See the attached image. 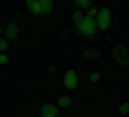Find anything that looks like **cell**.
Segmentation results:
<instances>
[{
    "instance_id": "277c9868",
    "label": "cell",
    "mask_w": 129,
    "mask_h": 117,
    "mask_svg": "<svg viewBox=\"0 0 129 117\" xmlns=\"http://www.w3.org/2000/svg\"><path fill=\"white\" fill-rule=\"evenodd\" d=\"M78 77L76 72L73 70H70L64 77V85L69 89H73L77 85Z\"/></svg>"
},
{
    "instance_id": "4fadbf2b",
    "label": "cell",
    "mask_w": 129,
    "mask_h": 117,
    "mask_svg": "<svg viewBox=\"0 0 129 117\" xmlns=\"http://www.w3.org/2000/svg\"><path fill=\"white\" fill-rule=\"evenodd\" d=\"M73 20L75 21V22H79L82 18H83V15H82V14L80 12V11H76L75 13H74V14H73Z\"/></svg>"
},
{
    "instance_id": "30bf717a",
    "label": "cell",
    "mask_w": 129,
    "mask_h": 117,
    "mask_svg": "<svg viewBox=\"0 0 129 117\" xmlns=\"http://www.w3.org/2000/svg\"><path fill=\"white\" fill-rule=\"evenodd\" d=\"M75 5L80 8H88L91 5V0H75Z\"/></svg>"
},
{
    "instance_id": "5bb4252c",
    "label": "cell",
    "mask_w": 129,
    "mask_h": 117,
    "mask_svg": "<svg viewBox=\"0 0 129 117\" xmlns=\"http://www.w3.org/2000/svg\"><path fill=\"white\" fill-rule=\"evenodd\" d=\"M100 79V73L98 72H94L90 75V79L92 82H96Z\"/></svg>"
},
{
    "instance_id": "9c48e42d",
    "label": "cell",
    "mask_w": 129,
    "mask_h": 117,
    "mask_svg": "<svg viewBox=\"0 0 129 117\" xmlns=\"http://www.w3.org/2000/svg\"><path fill=\"white\" fill-rule=\"evenodd\" d=\"M42 113L43 116H55L57 113V110L54 106L45 105L42 109Z\"/></svg>"
},
{
    "instance_id": "8992f818",
    "label": "cell",
    "mask_w": 129,
    "mask_h": 117,
    "mask_svg": "<svg viewBox=\"0 0 129 117\" xmlns=\"http://www.w3.org/2000/svg\"><path fill=\"white\" fill-rule=\"evenodd\" d=\"M5 35L9 39H15L18 36L17 27L13 23H8L5 26Z\"/></svg>"
},
{
    "instance_id": "6da1fadb",
    "label": "cell",
    "mask_w": 129,
    "mask_h": 117,
    "mask_svg": "<svg viewBox=\"0 0 129 117\" xmlns=\"http://www.w3.org/2000/svg\"><path fill=\"white\" fill-rule=\"evenodd\" d=\"M94 14H88L78 22L80 32L87 36H91L96 33L97 22L94 20Z\"/></svg>"
},
{
    "instance_id": "3957f363",
    "label": "cell",
    "mask_w": 129,
    "mask_h": 117,
    "mask_svg": "<svg viewBox=\"0 0 129 117\" xmlns=\"http://www.w3.org/2000/svg\"><path fill=\"white\" fill-rule=\"evenodd\" d=\"M112 16L110 10L107 8H102L97 15V26L100 30H105L111 23Z\"/></svg>"
},
{
    "instance_id": "7c38bea8",
    "label": "cell",
    "mask_w": 129,
    "mask_h": 117,
    "mask_svg": "<svg viewBox=\"0 0 129 117\" xmlns=\"http://www.w3.org/2000/svg\"><path fill=\"white\" fill-rule=\"evenodd\" d=\"M119 113L123 114V115H126L129 113V102L125 103L123 104H122L119 107Z\"/></svg>"
},
{
    "instance_id": "8fae6325",
    "label": "cell",
    "mask_w": 129,
    "mask_h": 117,
    "mask_svg": "<svg viewBox=\"0 0 129 117\" xmlns=\"http://www.w3.org/2000/svg\"><path fill=\"white\" fill-rule=\"evenodd\" d=\"M58 104L63 107H67L71 104V99L67 96H63L58 100Z\"/></svg>"
},
{
    "instance_id": "2e32d148",
    "label": "cell",
    "mask_w": 129,
    "mask_h": 117,
    "mask_svg": "<svg viewBox=\"0 0 129 117\" xmlns=\"http://www.w3.org/2000/svg\"><path fill=\"white\" fill-rule=\"evenodd\" d=\"M0 61H1V63L2 64H4V63H6L8 62V57L6 55V54H1L0 56Z\"/></svg>"
},
{
    "instance_id": "7a4b0ae2",
    "label": "cell",
    "mask_w": 129,
    "mask_h": 117,
    "mask_svg": "<svg viewBox=\"0 0 129 117\" xmlns=\"http://www.w3.org/2000/svg\"><path fill=\"white\" fill-rule=\"evenodd\" d=\"M112 54L114 61L118 64L125 67L129 64V50L125 45L119 43L115 45Z\"/></svg>"
},
{
    "instance_id": "ba28073f",
    "label": "cell",
    "mask_w": 129,
    "mask_h": 117,
    "mask_svg": "<svg viewBox=\"0 0 129 117\" xmlns=\"http://www.w3.org/2000/svg\"><path fill=\"white\" fill-rule=\"evenodd\" d=\"M40 8L41 13L45 14H48L52 10V0H38Z\"/></svg>"
},
{
    "instance_id": "9a60e30c",
    "label": "cell",
    "mask_w": 129,
    "mask_h": 117,
    "mask_svg": "<svg viewBox=\"0 0 129 117\" xmlns=\"http://www.w3.org/2000/svg\"><path fill=\"white\" fill-rule=\"evenodd\" d=\"M0 46H1V50L2 51H5L8 48V42H6V40H5L4 39H1V45H0Z\"/></svg>"
},
{
    "instance_id": "5b68a950",
    "label": "cell",
    "mask_w": 129,
    "mask_h": 117,
    "mask_svg": "<svg viewBox=\"0 0 129 117\" xmlns=\"http://www.w3.org/2000/svg\"><path fill=\"white\" fill-rule=\"evenodd\" d=\"M101 56V50L98 48H94L86 49L83 54V57L85 59L90 60V61H95L98 59Z\"/></svg>"
},
{
    "instance_id": "52a82bcc",
    "label": "cell",
    "mask_w": 129,
    "mask_h": 117,
    "mask_svg": "<svg viewBox=\"0 0 129 117\" xmlns=\"http://www.w3.org/2000/svg\"><path fill=\"white\" fill-rule=\"evenodd\" d=\"M26 5L31 12L34 14L41 13V8L38 0H26Z\"/></svg>"
},
{
    "instance_id": "e0dca14e",
    "label": "cell",
    "mask_w": 129,
    "mask_h": 117,
    "mask_svg": "<svg viewBox=\"0 0 129 117\" xmlns=\"http://www.w3.org/2000/svg\"><path fill=\"white\" fill-rule=\"evenodd\" d=\"M42 117H55V116H42Z\"/></svg>"
}]
</instances>
